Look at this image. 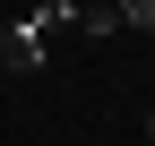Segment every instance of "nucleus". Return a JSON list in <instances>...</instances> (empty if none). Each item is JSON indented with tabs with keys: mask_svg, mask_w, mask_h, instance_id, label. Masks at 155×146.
<instances>
[{
	"mask_svg": "<svg viewBox=\"0 0 155 146\" xmlns=\"http://www.w3.org/2000/svg\"><path fill=\"white\" fill-rule=\"evenodd\" d=\"M0 9H9V0H0Z\"/></svg>",
	"mask_w": 155,
	"mask_h": 146,
	"instance_id": "nucleus-5",
	"label": "nucleus"
},
{
	"mask_svg": "<svg viewBox=\"0 0 155 146\" xmlns=\"http://www.w3.org/2000/svg\"><path fill=\"white\" fill-rule=\"evenodd\" d=\"M121 26H138L147 43H155V0H121Z\"/></svg>",
	"mask_w": 155,
	"mask_h": 146,
	"instance_id": "nucleus-3",
	"label": "nucleus"
},
{
	"mask_svg": "<svg viewBox=\"0 0 155 146\" xmlns=\"http://www.w3.org/2000/svg\"><path fill=\"white\" fill-rule=\"evenodd\" d=\"M147 138H155V103H147Z\"/></svg>",
	"mask_w": 155,
	"mask_h": 146,
	"instance_id": "nucleus-4",
	"label": "nucleus"
},
{
	"mask_svg": "<svg viewBox=\"0 0 155 146\" xmlns=\"http://www.w3.org/2000/svg\"><path fill=\"white\" fill-rule=\"evenodd\" d=\"M78 34H86V43H104V34H121V0H112V9H78Z\"/></svg>",
	"mask_w": 155,
	"mask_h": 146,
	"instance_id": "nucleus-2",
	"label": "nucleus"
},
{
	"mask_svg": "<svg viewBox=\"0 0 155 146\" xmlns=\"http://www.w3.org/2000/svg\"><path fill=\"white\" fill-rule=\"evenodd\" d=\"M35 60H43V43L26 26H0V69H35Z\"/></svg>",
	"mask_w": 155,
	"mask_h": 146,
	"instance_id": "nucleus-1",
	"label": "nucleus"
}]
</instances>
